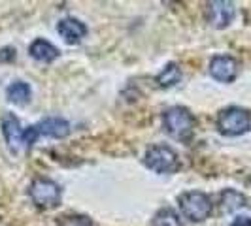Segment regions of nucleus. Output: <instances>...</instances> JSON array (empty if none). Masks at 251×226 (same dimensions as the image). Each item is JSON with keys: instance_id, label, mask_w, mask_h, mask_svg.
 Segmentation results:
<instances>
[{"instance_id": "4468645a", "label": "nucleus", "mask_w": 251, "mask_h": 226, "mask_svg": "<svg viewBox=\"0 0 251 226\" xmlns=\"http://www.w3.org/2000/svg\"><path fill=\"white\" fill-rule=\"evenodd\" d=\"M6 94H8V100L10 102L21 106V104H26V102L30 100L32 90H30V87H28L26 83H23V81H15V83H12V85L8 87Z\"/></svg>"}, {"instance_id": "a211bd4d", "label": "nucleus", "mask_w": 251, "mask_h": 226, "mask_svg": "<svg viewBox=\"0 0 251 226\" xmlns=\"http://www.w3.org/2000/svg\"><path fill=\"white\" fill-rule=\"evenodd\" d=\"M230 226H251V219L250 217H236L230 223Z\"/></svg>"}, {"instance_id": "2eb2a0df", "label": "nucleus", "mask_w": 251, "mask_h": 226, "mask_svg": "<svg viewBox=\"0 0 251 226\" xmlns=\"http://www.w3.org/2000/svg\"><path fill=\"white\" fill-rule=\"evenodd\" d=\"M151 226H181V223H179V217L174 209L164 207L153 217V225Z\"/></svg>"}, {"instance_id": "6e6552de", "label": "nucleus", "mask_w": 251, "mask_h": 226, "mask_svg": "<svg viewBox=\"0 0 251 226\" xmlns=\"http://www.w3.org/2000/svg\"><path fill=\"white\" fill-rule=\"evenodd\" d=\"M0 125H2V134L6 138V143L10 145V149L17 151L23 145V130L19 125V119L13 113H4Z\"/></svg>"}, {"instance_id": "f03ea898", "label": "nucleus", "mask_w": 251, "mask_h": 226, "mask_svg": "<svg viewBox=\"0 0 251 226\" xmlns=\"http://www.w3.org/2000/svg\"><path fill=\"white\" fill-rule=\"evenodd\" d=\"M177 202H179V209H181L183 217L189 219L191 223H202L212 213V198L201 190L183 192L177 198Z\"/></svg>"}, {"instance_id": "f8f14e48", "label": "nucleus", "mask_w": 251, "mask_h": 226, "mask_svg": "<svg viewBox=\"0 0 251 226\" xmlns=\"http://www.w3.org/2000/svg\"><path fill=\"white\" fill-rule=\"evenodd\" d=\"M246 202H248L246 196L242 192H238V190H234V188H225L221 192V196H219L221 211H225V213H232V211H236L240 207H244Z\"/></svg>"}, {"instance_id": "423d86ee", "label": "nucleus", "mask_w": 251, "mask_h": 226, "mask_svg": "<svg viewBox=\"0 0 251 226\" xmlns=\"http://www.w3.org/2000/svg\"><path fill=\"white\" fill-rule=\"evenodd\" d=\"M206 19L215 28H225L234 19V4L232 2H225V0L208 2V6H206Z\"/></svg>"}, {"instance_id": "ddd939ff", "label": "nucleus", "mask_w": 251, "mask_h": 226, "mask_svg": "<svg viewBox=\"0 0 251 226\" xmlns=\"http://www.w3.org/2000/svg\"><path fill=\"white\" fill-rule=\"evenodd\" d=\"M179 79H181V70H179V66L174 63L166 64L163 72L155 77L157 85H159V87H164V89L174 87L176 83H179Z\"/></svg>"}, {"instance_id": "20e7f679", "label": "nucleus", "mask_w": 251, "mask_h": 226, "mask_svg": "<svg viewBox=\"0 0 251 226\" xmlns=\"http://www.w3.org/2000/svg\"><path fill=\"white\" fill-rule=\"evenodd\" d=\"M146 166L157 174H174L179 170V158L168 145H151L146 151Z\"/></svg>"}, {"instance_id": "9b49d317", "label": "nucleus", "mask_w": 251, "mask_h": 226, "mask_svg": "<svg viewBox=\"0 0 251 226\" xmlns=\"http://www.w3.org/2000/svg\"><path fill=\"white\" fill-rule=\"evenodd\" d=\"M28 51H30L32 59H36L40 63H51L59 57V49L55 45H51L48 40H34Z\"/></svg>"}, {"instance_id": "f3484780", "label": "nucleus", "mask_w": 251, "mask_h": 226, "mask_svg": "<svg viewBox=\"0 0 251 226\" xmlns=\"http://www.w3.org/2000/svg\"><path fill=\"white\" fill-rule=\"evenodd\" d=\"M13 59H15V49H12V47H4V49L0 51V61H2V63L13 61Z\"/></svg>"}, {"instance_id": "0eeeda50", "label": "nucleus", "mask_w": 251, "mask_h": 226, "mask_svg": "<svg viewBox=\"0 0 251 226\" xmlns=\"http://www.w3.org/2000/svg\"><path fill=\"white\" fill-rule=\"evenodd\" d=\"M210 74L217 81L230 83L238 75V63L230 55H217V57L212 59V63H210Z\"/></svg>"}, {"instance_id": "7ed1b4c3", "label": "nucleus", "mask_w": 251, "mask_h": 226, "mask_svg": "<svg viewBox=\"0 0 251 226\" xmlns=\"http://www.w3.org/2000/svg\"><path fill=\"white\" fill-rule=\"evenodd\" d=\"M251 126V113L238 106L225 108L217 115V128L225 136H240L246 134Z\"/></svg>"}, {"instance_id": "9d476101", "label": "nucleus", "mask_w": 251, "mask_h": 226, "mask_svg": "<svg viewBox=\"0 0 251 226\" xmlns=\"http://www.w3.org/2000/svg\"><path fill=\"white\" fill-rule=\"evenodd\" d=\"M36 126L38 136H50V138H66L70 134V125L68 121H64L61 117H48L44 121H40Z\"/></svg>"}, {"instance_id": "dca6fc26", "label": "nucleus", "mask_w": 251, "mask_h": 226, "mask_svg": "<svg viewBox=\"0 0 251 226\" xmlns=\"http://www.w3.org/2000/svg\"><path fill=\"white\" fill-rule=\"evenodd\" d=\"M59 226H93V223L83 215H68L61 219Z\"/></svg>"}, {"instance_id": "1a4fd4ad", "label": "nucleus", "mask_w": 251, "mask_h": 226, "mask_svg": "<svg viewBox=\"0 0 251 226\" xmlns=\"http://www.w3.org/2000/svg\"><path fill=\"white\" fill-rule=\"evenodd\" d=\"M57 32L64 38L66 44L74 45V44H79V42L85 38V34H87V26L83 25L79 19L66 17V19H61V21H59Z\"/></svg>"}, {"instance_id": "39448f33", "label": "nucleus", "mask_w": 251, "mask_h": 226, "mask_svg": "<svg viewBox=\"0 0 251 226\" xmlns=\"http://www.w3.org/2000/svg\"><path fill=\"white\" fill-rule=\"evenodd\" d=\"M28 194L32 202L36 203L38 207H44V209H51V207H57L59 202H61V188L55 181L51 179H44V177H38L32 181V185L28 188Z\"/></svg>"}, {"instance_id": "f257e3e1", "label": "nucleus", "mask_w": 251, "mask_h": 226, "mask_svg": "<svg viewBox=\"0 0 251 226\" xmlns=\"http://www.w3.org/2000/svg\"><path fill=\"white\" fill-rule=\"evenodd\" d=\"M163 123L166 132L176 139L181 141H187L193 136V130H195V117L193 113L189 112L187 108H181V106H174L170 110H166L163 115Z\"/></svg>"}]
</instances>
